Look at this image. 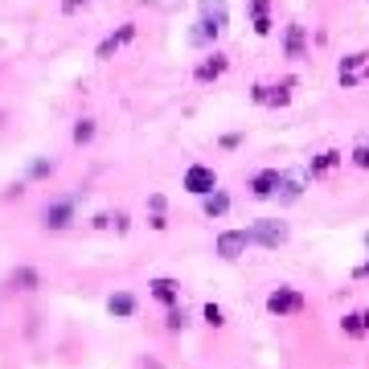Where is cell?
<instances>
[{
  "label": "cell",
  "instance_id": "1",
  "mask_svg": "<svg viewBox=\"0 0 369 369\" xmlns=\"http://www.w3.org/2000/svg\"><path fill=\"white\" fill-rule=\"evenodd\" d=\"M226 17H230L226 0H201V12H197V29L189 33V42H193V46H205V42L222 37V29H226Z\"/></svg>",
  "mask_w": 369,
  "mask_h": 369
},
{
  "label": "cell",
  "instance_id": "2",
  "mask_svg": "<svg viewBox=\"0 0 369 369\" xmlns=\"http://www.w3.org/2000/svg\"><path fill=\"white\" fill-rule=\"evenodd\" d=\"M250 242H263V246H283L287 242V222H279V218H263V222H255L250 230H246Z\"/></svg>",
  "mask_w": 369,
  "mask_h": 369
},
{
  "label": "cell",
  "instance_id": "3",
  "mask_svg": "<svg viewBox=\"0 0 369 369\" xmlns=\"http://www.w3.org/2000/svg\"><path fill=\"white\" fill-rule=\"evenodd\" d=\"M184 189H189V193H197V197H205L209 189H218L214 169H205V164H193V169L184 173Z\"/></svg>",
  "mask_w": 369,
  "mask_h": 369
},
{
  "label": "cell",
  "instance_id": "4",
  "mask_svg": "<svg viewBox=\"0 0 369 369\" xmlns=\"http://www.w3.org/2000/svg\"><path fill=\"white\" fill-rule=\"evenodd\" d=\"M267 308H271L275 316H291V312H300V308H304V300H300V291H291V287H279V291H271Z\"/></svg>",
  "mask_w": 369,
  "mask_h": 369
},
{
  "label": "cell",
  "instance_id": "5",
  "mask_svg": "<svg viewBox=\"0 0 369 369\" xmlns=\"http://www.w3.org/2000/svg\"><path fill=\"white\" fill-rule=\"evenodd\" d=\"M246 230H226V234H218V255L222 259H238L242 250H246Z\"/></svg>",
  "mask_w": 369,
  "mask_h": 369
},
{
  "label": "cell",
  "instance_id": "6",
  "mask_svg": "<svg viewBox=\"0 0 369 369\" xmlns=\"http://www.w3.org/2000/svg\"><path fill=\"white\" fill-rule=\"evenodd\" d=\"M279 177H283L279 169H263V173L250 181V193H255V197H271V193H279Z\"/></svg>",
  "mask_w": 369,
  "mask_h": 369
},
{
  "label": "cell",
  "instance_id": "7",
  "mask_svg": "<svg viewBox=\"0 0 369 369\" xmlns=\"http://www.w3.org/2000/svg\"><path fill=\"white\" fill-rule=\"evenodd\" d=\"M132 33H136L132 25H123L119 33H111V37H107V42L98 46V58H111V53H115V49H119V46H128V42H132Z\"/></svg>",
  "mask_w": 369,
  "mask_h": 369
},
{
  "label": "cell",
  "instance_id": "8",
  "mask_svg": "<svg viewBox=\"0 0 369 369\" xmlns=\"http://www.w3.org/2000/svg\"><path fill=\"white\" fill-rule=\"evenodd\" d=\"M201 209H205L209 218H218V214H226V209H230V197H226V193H218V189H209V193H205V201H201Z\"/></svg>",
  "mask_w": 369,
  "mask_h": 369
},
{
  "label": "cell",
  "instance_id": "9",
  "mask_svg": "<svg viewBox=\"0 0 369 369\" xmlns=\"http://www.w3.org/2000/svg\"><path fill=\"white\" fill-rule=\"evenodd\" d=\"M222 70H226V58H222V53H214L209 62H201V66H197V78H201V83H209V78H218Z\"/></svg>",
  "mask_w": 369,
  "mask_h": 369
},
{
  "label": "cell",
  "instance_id": "10",
  "mask_svg": "<svg viewBox=\"0 0 369 369\" xmlns=\"http://www.w3.org/2000/svg\"><path fill=\"white\" fill-rule=\"evenodd\" d=\"M66 222H70V205H66V201H62V205H49V209H46V226H49V230H62Z\"/></svg>",
  "mask_w": 369,
  "mask_h": 369
},
{
  "label": "cell",
  "instance_id": "11",
  "mask_svg": "<svg viewBox=\"0 0 369 369\" xmlns=\"http://www.w3.org/2000/svg\"><path fill=\"white\" fill-rule=\"evenodd\" d=\"M255 12V33H271V17H267V0H250Z\"/></svg>",
  "mask_w": 369,
  "mask_h": 369
},
{
  "label": "cell",
  "instance_id": "12",
  "mask_svg": "<svg viewBox=\"0 0 369 369\" xmlns=\"http://www.w3.org/2000/svg\"><path fill=\"white\" fill-rule=\"evenodd\" d=\"M107 308H111L115 316H132V312H136V300H132L128 291H119V295H111V304H107Z\"/></svg>",
  "mask_w": 369,
  "mask_h": 369
},
{
  "label": "cell",
  "instance_id": "13",
  "mask_svg": "<svg viewBox=\"0 0 369 369\" xmlns=\"http://www.w3.org/2000/svg\"><path fill=\"white\" fill-rule=\"evenodd\" d=\"M152 295L164 300V304H173V300H177V283H173V279H156V283H152Z\"/></svg>",
  "mask_w": 369,
  "mask_h": 369
},
{
  "label": "cell",
  "instance_id": "14",
  "mask_svg": "<svg viewBox=\"0 0 369 369\" xmlns=\"http://www.w3.org/2000/svg\"><path fill=\"white\" fill-rule=\"evenodd\" d=\"M287 53H291V58H300V53H304V29H300V25H291V29H287Z\"/></svg>",
  "mask_w": 369,
  "mask_h": 369
},
{
  "label": "cell",
  "instance_id": "15",
  "mask_svg": "<svg viewBox=\"0 0 369 369\" xmlns=\"http://www.w3.org/2000/svg\"><path fill=\"white\" fill-rule=\"evenodd\" d=\"M336 160H341L336 152H320V156L312 160V177H320V173H328V169H336Z\"/></svg>",
  "mask_w": 369,
  "mask_h": 369
},
{
  "label": "cell",
  "instance_id": "16",
  "mask_svg": "<svg viewBox=\"0 0 369 369\" xmlns=\"http://www.w3.org/2000/svg\"><path fill=\"white\" fill-rule=\"evenodd\" d=\"M279 189H283V193H279L283 201H295V197H300V181H291V177H279Z\"/></svg>",
  "mask_w": 369,
  "mask_h": 369
},
{
  "label": "cell",
  "instance_id": "17",
  "mask_svg": "<svg viewBox=\"0 0 369 369\" xmlns=\"http://www.w3.org/2000/svg\"><path fill=\"white\" fill-rule=\"evenodd\" d=\"M91 136H94V123H91V119H83V123L74 128V139H78V144H87Z\"/></svg>",
  "mask_w": 369,
  "mask_h": 369
},
{
  "label": "cell",
  "instance_id": "18",
  "mask_svg": "<svg viewBox=\"0 0 369 369\" xmlns=\"http://www.w3.org/2000/svg\"><path fill=\"white\" fill-rule=\"evenodd\" d=\"M205 320L218 328V324H226V316H222V308H218V304H205Z\"/></svg>",
  "mask_w": 369,
  "mask_h": 369
},
{
  "label": "cell",
  "instance_id": "19",
  "mask_svg": "<svg viewBox=\"0 0 369 369\" xmlns=\"http://www.w3.org/2000/svg\"><path fill=\"white\" fill-rule=\"evenodd\" d=\"M345 332H349V336H361V332H366L361 316H345Z\"/></svg>",
  "mask_w": 369,
  "mask_h": 369
},
{
  "label": "cell",
  "instance_id": "20",
  "mask_svg": "<svg viewBox=\"0 0 369 369\" xmlns=\"http://www.w3.org/2000/svg\"><path fill=\"white\" fill-rule=\"evenodd\" d=\"M353 160H357V164H361V169H369V144H361V148H357V152H353Z\"/></svg>",
  "mask_w": 369,
  "mask_h": 369
},
{
  "label": "cell",
  "instance_id": "21",
  "mask_svg": "<svg viewBox=\"0 0 369 369\" xmlns=\"http://www.w3.org/2000/svg\"><path fill=\"white\" fill-rule=\"evenodd\" d=\"M184 324V312H169V328H181Z\"/></svg>",
  "mask_w": 369,
  "mask_h": 369
},
{
  "label": "cell",
  "instance_id": "22",
  "mask_svg": "<svg viewBox=\"0 0 369 369\" xmlns=\"http://www.w3.org/2000/svg\"><path fill=\"white\" fill-rule=\"evenodd\" d=\"M366 246H369V234H366Z\"/></svg>",
  "mask_w": 369,
  "mask_h": 369
}]
</instances>
